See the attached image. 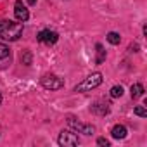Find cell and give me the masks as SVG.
<instances>
[{"instance_id":"6da1fadb","label":"cell","mask_w":147,"mask_h":147,"mask_svg":"<svg viewBox=\"0 0 147 147\" xmlns=\"http://www.w3.org/2000/svg\"><path fill=\"white\" fill-rule=\"evenodd\" d=\"M23 35V23H16L11 19H2L0 21V38L9 40V42H16L19 36Z\"/></svg>"},{"instance_id":"7a4b0ae2","label":"cell","mask_w":147,"mask_h":147,"mask_svg":"<svg viewBox=\"0 0 147 147\" xmlns=\"http://www.w3.org/2000/svg\"><path fill=\"white\" fill-rule=\"evenodd\" d=\"M102 83V75L100 73H92L90 76H87L80 85H76V92H88V90H94L97 88L99 85Z\"/></svg>"},{"instance_id":"3957f363","label":"cell","mask_w":147,"mask_h":147,"mask_svg":"<svg viewBox=\"0 0 147 147\" xmlns=\"http://www.w3.org/2000/svg\"><path fill=\"white\" fill-rule=\"evenodd\" d=\"M57 142H59V145H64V147H75V145L80 144V138H78L76 133H73V131H69V130H62V131L59 133Z\"/></svg>"},{"instance_id":"277c9868","label":"cell","mask_w":147,"mask_h":147,"mask_svg":"<svg viewBox=\"0 0 147 147\" xmlns=\"http://www.w3.org/2000/svg\"><path fill=\"white\" fill-rule=\"evenodd\" d=\"M40 83H42V87L47 88V90H59V88L64 87V82H62L59 76H55V75H45V76H42Z\"/></svg>"},{"instance_id":"5b68a950","label":"cell","mask_w":147,"mask_h":147,"mask_svg":"<svg viewBox=\"0 0 147 147\" xmlns=\"http://www.w3.org/2000/svg\"><path fill=\"white\" fill-rule=\"evenodd\" d=\"M67 123H69V126H73L75 130H78L80 133H85V135H92V133L95 131V128H94L92 125H83V123L76 121L73 116H69V118H67Z\"/></svg>"},{"instance_id":"8992f818","label":"cell","mask_w":147,"mask_h":147,"mask_svg":"<svg viewBox=\"0 0 147 147\" xmlns=\"http://www.w3.org/2000/svg\"><path fill=\"white\" fill-rule=\"evenodd\" d=\"M38 42H42V43H47V45H54L57 40H59V35L55 33V31H50V30H42L40 33H38Z\"/></svg>"},{"instance_id":"52a82bcc","label":"cell","mask_w":147,"mask_h":147,"mask_svg":"<svg viewBox=\"0 0 147 147\" xmlns=\"http://www.w3.org/2000/svg\"><path fill=\"white\" fill-rule=\"evenodd\" d=\"M14 14H16V19H18V21H21V23L28 21V18H30V12H28L26 5L21 2V0H18L16 5H14Z\"/></svg>"},{"instance_id":"ba28073f","label":"cell","mask_w":147,"mask_h":147,"mask_svg":"<svg viewBox=\"0 0 147 147\" xmlns=\"http://www.w3.org/2000/svg\"><path fill=\"white\" fill-rule=\"evenodd\" d=\"M111 133H113L114 138H125L128 131H126V126H123V125H116V126L111 130Z\"/></svg>"},{"instance_id":"9c48e42d","label":"cell","mask_w":147,"mask_h":147,"mask_svg":"<svg viewBox=\"0 0 147 147\" xmlns=\"http://www.w3.org/2000/svg\"><path fill=\"white\" fill-rule=\"evenodd\" d=\"M130 94H131V99H138V97L144 95V87H142L140 83H135V85H131Z\"/></svg>"},{"instance_id":"30bf717a","label":"cell","mask_w":147,"mask_h":147,"mask_svg":"<svg viewBox=\"0 0 147 147\" xmlns=\"http://www.w3.org/2000/svg\"><path fill=\"white\" fill-rule=\"evenodd\" d=\"M9 57H11V50H9V47L4 45V43H0V62H5Z\"/></svg>"},{"instance_id":"8fae6325","label":"cell","mask_w":147,"mask_h":147,"mask_svg":"<svg viewBox=\"0 0 147 147\" xmlns=\"http://www.w3.org/2000/svg\"><path fill=\"white\" fill-rule=\"evenodd\" d=\"M104 61H106V50H104V47L100 43H97V59H95V62L102 64Z\"/></svg>"},{"instance_id":"7c38bea8","label":"cell","mask_w":147,"mask_h":147,"mask_svg":"<svg viewBox=\"0 0 147 147\" xmlns=\"http://www.w3.org/2000/svg\"><path fill=\"white\" fill-rule=\"evenodd\" d=\"M92 111L94 113H97V114H107L109 113V107H107V104H95V106H92Z\"/></svg>"},{"instance_id":"4fadbf2b","label":"cell","mask_w":147,"mask_h":147,"mask_svg":"<svg viewBox=\"0 0 147 147\" xmlns=\"http://www.w3.org/2000/svg\"><path fill=\"white\" fill-rule=\"evenodd\" d=\"M107 42H109V43H113V45H118V43L121 42V36H119L118 33L111 31V33H107Z\"/></svg>"},{"instance_id":"5bb4252c","label":"cell","mask_w":147,"mask_h":147,"mask_svg":"<svg viewBox=\"0 0 147 147\" xmlns=\"http://www.w3.org/2000/svg\"><path fill=\"white\" fill-rule=\"evenodd\" d=\"M109 94H111V97H113V99H118V97H121V95H123V87H121V85H116V87H113V88H111V92H109Z\"/></svg>"},{"instance_id":"9a60e30c","label":"cell","mask_w":147,"mask_h":147,"mask_svg":"<svg viewBox=\"0 0 147 147\" xmlns=\"http://www.w3.org/2000/svg\"><path fill=\"white\" fill-rule=\"evenodd\" d=\"M135 114L140 116V118H145V116H147V111H145L144 106H137V107H135Z\"/></svg>"},{"instance_id":"2e32d148","label":"cell","mask_w":147,"mask_h":147,"mask_svg":"<svg viewBox=\"0 0 147 147\" xmlns=\"http://www.w3.org/2000/svg\"><path fill=\"white\" fill-rule=\"evenodd\" d=\"M21 61H23V64L30 66V64H31V54H30V52H26L24 55H21Z\"/></svg>"},{"instance_id":"e0dca14e","label":"cell","mask_w":147,"mask_h":147,"mask_svg":"<svg viewBox=\"0 0 147 147\" xmlns=\"http://www.w3.org/2000/svg\"><path fill=\"white\" fill-rule=\"evenodd\" d=\"M97 144H99V145L107 147V145H109V140H107V138H99V140H97Z\"/></svg>"},{"instance_id":"ac0fdd59","label":"cell","mask_w":147,"mask_h":147,"mask_svg":"<svg viewBox=\"0 0 147 147\" xmlns=\"http://www.w3.org/2000/svg\"><path fill=\"white\" fill-rule=\"evenodd\" d=\"M137 49H138V45H131V47H130L131 52H137Z\"/></svg>"},{"instance_id":"d6986e66","label":"cell","mask_w":147,"mask_h":147,"mask_svg":"<svg viewBox=\"0 0 147 147\" xmlns=\"http://www.w3.org/2000/svg\"><path fill=\"white\" fill-rule=\"evenodd\" d=\"M35 2H36V0H28V4H30V5H33Z\"/></svg>"},{"instance_id":"ffe728a7","label":"cell","mask_w":147,"mask_h":147,"mask_svg":"<svg viewBox=\"0 0 147 147\" xmlns=\"http://www.w3.org/2000/svg\"><path fill=\"white\" fill-rule=\"evenodd\" d=\"M0 104H2V94H0Z\"/></svg>"}]
</instances>
